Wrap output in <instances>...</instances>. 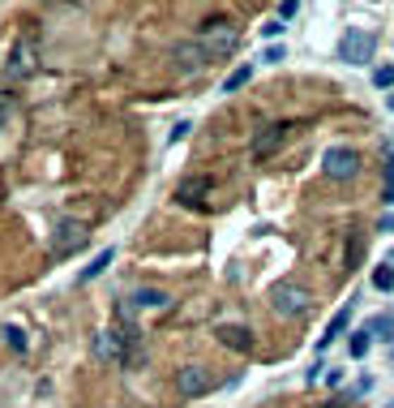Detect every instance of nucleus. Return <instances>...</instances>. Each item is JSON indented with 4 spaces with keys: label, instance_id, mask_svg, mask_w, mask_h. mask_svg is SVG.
<instances>
[{
    "label": "nucleus",
    "instance_id": "nucleus-7",
    "mask_svg": "<svg viewBox=\"0 0 394 408\" xmlns=\"http://www.w3.org/2000/svg\"><path fill=\"white\" fill-rule=\"evenodd\" d=\"M210 383H214V378H210V370H206V366H185V370L176 374V391H180L185 400L206 395V391H210Z\"/></svg>",
    "mask_w": 394,
    "mask_h": 408
},
{
    "label": "nucleus",
    "instance_id": "nucleus-18",
    "mask_svg": "<svg viewBox=\"0 0 394 408\" xmlns=\"http://www.w3.org/2000/svg\"><path fill=\"white\" fill-rule=\"evenodd\" d=\"M249 78H253V69H249V65H240L236 73H228V82H223V90H228V95H232V90H240V86H249Z\"/></svg>",
    "mask_w": 394,
    "mask_h": 408
},
{
    "label": "nucleus",
    "instance_id": "nucleus-20",
    "mask_svg": "<svg viewBox=\"0 0 394 408\" xmlns=\"http://www.w3.org/2000/svg\"><path fill=\"white\" fill-rule=\"evenodd\" d=\"M369 344H373V335H369V331H356V335H352V356H364Z\"/></svg>",
    "mask_w": 394,
    "mask_h": 408
},
{
    "label": "nucleus",
    "instance_id": "nucleus-12",
    "mask_svg": "<svg viewBox=\"0 0 394 408\" xmlns=\"http://www.w3.org/2000/svg\"><path fill=\"white\" fill-rule=\"evenodd\" d=\"M111 258H116V249H99L94 258H90V267H82V275H78V284H90V280H99L107 267H111Z\"/></svg>",
    "mask_w": 394,
    "mask_h": 408
},
{
    "label": "nucleus",
    "instance_id": "nucleus-28",
    "mask_svg": "<svg viewBox=\"0 0 394 408\" xmlns=\"http://www.w3.org/2000/svg\"><path fill=\"white\" fill-rule=\"evenodd\" d=\"M386 104H390V112H394V95H390V99H386Z\"/></svg>",
    "mask_w": 394,
    "mask_h": 408
},
{
    "label": "nucleus",
    "instance_id": "nucleus-22",
    "mask_svg": "<svg viewBox=\"0 0 394 408\" xmlns=\"http://www.w3.org/2000/svg\"><path fill=\"white\" fill-rule=\"evenodd\" d=\"M5 340H9L18 352H26V340H22V331H18V327H5Z\"/></svg>",
    "mask_w": 394,
    "mask_h": 408
},
{
    "label": "nucleus",
    "instance_id": "nucleus-13",
    "mask_svg": "<svg viewBox=\"0 0 394 408\" xmlns=\"http://www.w3.org/2000/svg\"><path fill=\"white\" fill-rule=\"evenodd\" d=\"M56 232H61V236H56V253H69L73 245L86 241V228H82V224H61Z\"/></svg>",
    "mask_w": 394,
    "mask_h": 408
},
{
    "label": "nucleus",
    "instance_id": "nucleus-6",
    "mask_svg": "<svg viewBox=\"0 0 394 408\" xmlns=\"http://www.w3.org/2000/svg\"><path fill=\"white\" fill-rule=\"evenodd\" d=\"M35 56H39V47H35V39H30V35H22V39L13 43V52H9V65H5V73H9L13 82L30 78V73H35Z\"/></svg>",
    "mask_w": 394,
    "mask_h": 408
},
{
    "label": "nucleus",
    "instance_id": "nucleus-8",
    "mask_svg": "<svg viewBox=\"0 0 394 408\" xmlns=\"http://www.w3.org/2000/svg\"><path fill=\"white\" fill-rule=\"evenodd\" d=\"M288 129H292V125H283V121H274V125H266V129H261V133L253 138V160H266V155H274V150L283 146Z\"/></svg>",
    "mask_w": 394,
    "mask_h": 408
},
{
    "label": "nucleus",
    "instance_id": "nucleus-5",
    "mask_svg": "<svg viewBox=\"0 0 394 408\" xmlns=\"http://www.w3.org/2000/svg\"><path fill=\"white\" fill-rule=\"evenodd\" d=\"M321 168H326V176H334V181H352V176L360 172V155H356L352 146H330L326 160H321Z\"/></svg>",
    "mask_w": 394,
    "mask_h": 408
},
{
    "label": "nucleus",
    "instance_id": "nucleus-17",
    "mask_svg": "<svg viewBox=\"0 0 394 408\" xmlns=\"http://www.w3.org/2000/svg\"><path fill=\"white\" fill-rule=\"evenodd\" d=\"M206 189H210V181H185V185L176 189V198H185V202H197Z\"/></svg>",
    "mask_w": 394,
    "mask_h": 408
},
{
    "label": "nucleus",
    "instance_id": "nucleus-29",
    "mask_svg": "<svg viewBox=\"0 0 394 408\" xmlns=\"http://www.w3.org/2000/svg\"><path fill=\"white\" fill-rule=\"evenodd\" d=\"M390 408H394V404H390Z\"/></svg>",
    "mask_w": 394,
    "mask_h": 408
},
{
    "label": "nucleus",
    "instance_id": "nucleus-23",
    "mask_svg": "<svg viewBox=\"0 0 394 408\" xmlns=\"http://www.w3.org/2000/svg\"><path fill=\"white\" fill-rule=\"evenodd\" d=\"M283 30H288V26H283V22H278V18L261 26V35H266V39H278V35H283Z\"/></svg>",
    "mask_w": 394,
    "mask_h": 408
},
{
    "label": "nucleus",
    "instance_id": "nucleus-27",
    "mask_svg": "<svg viewBox=\"0 0 394 408\" xmlns=\"http://www.w3.org/2000/svg\"><path fill=\"white\" fill-rule=\"evenodd\" d=\"M9 108V95H0V112H5Z\"/></svg>",
    "mask_w": 394,
    "mask_h": 408
},
{
    "label": "nucleus",
    "instance_id": "nucleus-26",
    "mask_svg": "<svg viewBox=\"0 0 394 408\" xmlns=\"http://www.w3.org/2000/svg\"><path fill=\"white\" fill-rule=\"evenodd\" d=\"M381 232H394V215H386V220H381Z\"/></svg>",
    "mask_w": 394,
    "mask_h": 408
},
{
    "label": "nucleus",
    "instance_id": "nucleus-25",
    "mask_svg": "<svg viewBox=\"0 0 394 408\" xmlns=\"http://www.w3.org/2000/svg\"><path fill=\"white\" fill-rule=\"evenodd\" d=\"M189 129H193V125H189V121H180V125H176V129H172V142H180V138H185V133H189Z\"/></svg>",
    "mask_w": 394,
    "mask_h": 408
},
{
    "label": "nucleus",
    "instance_id": "nucleus-9",
    "mask_svg": "<svg viewBox=\"0 0 394 408\" xmlns=\"http://www.w3.org/2000/svg\"><path fill=\"white\" fill-rule=\"evenodd\" d=\"M214 335H218V344H228V348H236V352H249V348H253V331H249V327L223 323V327H214Z\"/></svg>",
    "mask_w": 394,
    "mask_h": 408
},
{
    "label": "nucleus",
    "instance_id": "nucleus-21",
    "mask_svg": "<svg viewBox=\"0 0 394 408\" xmlns=\"http://www.w3.org/2000/svg\"><path fill=\"white\" fill-rule=\"evenodd\" d=\"M386 202H390V207H394V155L386 160V193H381Z\"/></svg>",
    "mask_w": 394,
    "mask_h": 408
},
{
    "label": "nucleus",
    "instance_id": "nucleus-3",
    "mask_svg": "<svg viewBox=\"0 0 394 408\" xmlns=\"http://www.w3.org/2000/svg\"><path fill=\"white\" fill-rule=\"evenodd\" d=\"M137 344V331L133 327H116V331H99L94 335V352L103 361H129V348Z\"/></svg>",
    "mask_w": 394,
    "mask_h": 408
},
{
    "label": "nucleus",
    "instance_id": "nucleus-19",
    "mask_svg": "<svg viewBox=\"0 0 394 408\" xmlns=\"http://www.w3.org/2000/svg\"><path fill=\"white\" fill-rule=\"evenodd\" d=\"M373 82H377L381 90H390V86H394V65H377V69H373Z\"/></svg>",
    "mask_w": 394,
    "mask_h": 408
},
{
    "label": "nucleus",
    "instance_id": "nucleus-2",
    "mask_svg": "<svg viewBox=\"0 0 394 408\" xmlns=\"http://www.w3.org/2000/svg\"><path fill=\"white\" fill-rule=\"evenodd\" d=\"M270 305H274V314H283V318H300L309 310V288L283 280V284L270 288Z\"/></svg>",
    "mask_w": 394,
    "mask_h": 408
},
{
    "label": "nucleus",
    "instance_id": "nucleus-16",
    "mask_svg": "<svg viewBox=\"0 0 394 408\" xmlns=\"http://www.w3.org/2000/svg\"><path fill=\"white\" fill-rule=\"evenodd\" d=\"M373 288H377V292H394V267H390V263H381V267L373 271Z\"/></svg>",
    "mask_w": 394,
    "mask_h": 408
},
{
    "label": "nucleus",
    "instance_id": "nucleus-24",
    "mask_svg": "<svg viewBox=\"0 0 394 408\" xmlns=\"http://www.w3.org/2000/svg\"><path fill=\"white\" fill-rule=\"evenodd\" d=\"M296 9H300L296 0H283V5H278V22H288V18H296Z\"/></svg>",
    "mask_w": 394,
    "mask_h": 408
},
{
    "label": "nucleus",
    "instance_id": "nucleus-15",
    "mask_svg": "<svg viewBox=\"0 0 394 408\" xmlns=\"http://www.w3.org/2000/svg\"><path fill=\"white\" fill-rule=\"evenodd\" d=\"M364 331H369L373 340H390V335H394V318H390V314H381V318H373Z\"/></svg>",
    "mask_w": 394,
    "mask_h": 408
},
{
    "label": "nucleus",
    "instance_id": "nucleus-4",
    "mask_svg": "<svg viewBox=\"0 0 394 408\" xmlns=\"http://www.w3.org/2000/svg\"><path fill=\"white\" fill-rule=\"evenodd\" d=\"M373 30H364V26H347V35H343V43H339V56L347 61V65H369L373 61Z\"/></svg>",
    "mask_w": 394,
    "mask_h": 408
},
{
    "label": "nucleus",
    "instance_id": "nucleus-1",
    "mask_svg": "<svg viewBox=\"0 0 394 408\" xmlns=\"http://www.w3.org/2000/svg\"><path fill=\"white\" fill-rule=\"evenodd\" d=\"M202 52L206 56H232L236 52V43H240V35H236V26L228 22V18H210L206 26H202Z\"/></svg>",
    "mask_w": 394,
    "mask_h": 408
},
{
    "label": "nucleus",
    "instance_id": "nucleus-10",
    "mask_svg": "<svg viewBox=\"0 0 394 408\" xmlns=\"http://www.w3.org/2000/svg\"><path fill=\"white\" fill-rule=\"evenodd\" d=\"M172 56H176V65H180L185 73H193V69H202V65L210 61V56L202 52V43H176V52H172Z\"/></svg>",
    "mask_w": 394,
    "mask_h": 408
},
{
    "label": "nucleus",
    "instance_id": "nucleus-14",
    "mask_svg": "<svg viewBox=\"0 0 394 408\" xmlns=\"http://www.w3.org/2000/svg\"><path fill=\"white\" fill-rule=\"evenodd\" d=\"M347 323H352V305H343V310L330 318V327H326V335L317 340V348H326V344H330L334 335H343V331H347Z\"/></svg>",
    "mask_w": 394,
    "mask_h": 408
},
{
    "label": "nucleus",
    "instance_id": "nucleus-11",
    "mask_svg": "<svg viewBox=\"0 0 394 408\" xmlns=\"http://www.w3.org/2000/svg\"><path fill=\"white\" fill-rule=\"evenodd\" d=\"M129 301L137 305V310H167V305H172V296H167L163 288H137Z\"/></svg>",
    "mask_w": 394,
    "mask_h": 408
}]
</instances>
